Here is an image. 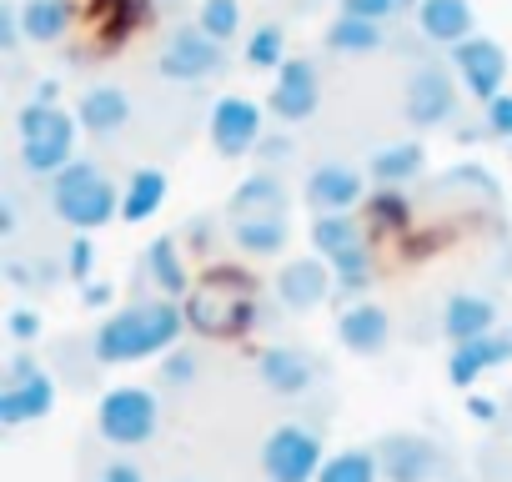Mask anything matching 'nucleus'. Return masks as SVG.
<instances>
[{
	"label": "nucleus",
	"instance_id": "obj_14",
	"mask_svg": "<svg viewBox=\"0 0 512 482\" xmlns=\"http://www.w3.org/2000/svg\"><path fill=\"white\" fill-rule=\"evenodd\" d=\"M51 407H56V377L46 367L21 382H0V427L41 422V417H51Z\"/></svg>",
	"mask_w": 512,
	"mask_h": 482
},
{
	"label": "nucleus",
	"instance_id": "obj_34",
	"mask_svg": "<svg viewBox=\"0 0 512 482\" xmlns=\"http://www.w3.org/2000/svg\"><path fill=\"white\" fill-rule=\"evenodd\" d=\"M196 26L216 41H236L241 36V0H201Z\"/></svg>",
	"mask_w": 512,
	"mask_h": 482
},
{
	"label": "nucleus",
	"instance_id": "obj_41",
	"mask_svg": "<svg viewBox=\"0 0 512 482\" xmlns=\"http://www.w3.org/2000/svg\"><path fill=\"white\" fill-rule=\"evenodd\" d=\"M256 161H267V166H287L292 161V136H262L256 141Z\"/></svg>",
	"mask_w": 512,
	"mask_h": 482
},
{
	"label": "nucleus",
	"instance_id": "obj_42",
	"mask_svg": "<svg viewBox=\"0 0 512 482\" xmlns=\"http://www.w3.org/2000/svg\"><path fill=\"white\" fill-rule=\"evenodd\" d=\"M211 236H216V226H211V216H191L186 221V247L201 257V252H211Z\"/></svg>",
	"mask_w": 512,
	"mask_h": 482
},
{
	"label": "nucleus",
	"instance_id": "obj_20",
	"mask_svg": "<svg viewBox=\"0 0 512 482\" xmlns=\"http://www.w3.org/2000/svg\"><path fill=\"white\" fill-rule=\"evenodd\" d=\"M497 327V302L482 297V292H452L447 307H442V337L457 347V342H472L482 332Z\"/></svg>",
	"mask_w": 512,
	"mask_h": 482
},
{
	"label": "nucleus",
	"instance_id": "obj_50",
	"mask_svg": "<svg viewBox=\"0 0 512 482\" xmlns=\"http://www.w3.org/2000/svg\"><path fill=\"white\" fill-rule=\"evenodd\" d=\"M166 6H176V0H166Z\"/></svg>",
	"mask_w": 512,
	"mask_h": 482
},
{
	"label": "nucleus",
	"instance_id": "obj_44",
	"mask_svg": "<svg viewBox=\"0 0 512 482\" xmlns=\"http://www.w3.org/2000/svg\"><path fill=\"white\" fill-rule=\"evenodd\" d=\"M96 482H146V472H141L136 462H121V457H116V462H106V467L96 472Z\"/></svg>",
	"mask_w": 512,
	"mask_h": 482
},
{
	"label": "nucleus",
	"instance_id": "obj_27",
	"mask_svg": "<svg viewBox=\"0 0 512 482\" xmlns=\"http://www.w3.org/2000/svg\"><path fill=\"white\" fill-rule=\"evenodd\" d=\"M231 241L246 257H282L287 247V216H236Z\"/></svg>",
	"mask_w": 512,
	"mask_h": 482
},
{
	"label": "nucleus",
	"instance_id": "obj_2",
	"mask_svg": "<svg viewBox=\"0 0 512 482\" xmlns=\"http://www.w3.org/2000/svg\"><path fill=\"white\" fill-rule=\"evenodd\" d=\"M181 307H186V327L196 337H211V342L246 337L256 327V282L231 267H216L186 292Z\"/></svg>",
	"mask_w": 512,
	"mask_h": 482
},
{
	"label": "nucleus",
	"instance_id": "obj_29",
	"mask_svg": "<svg viewBox=\"0 0 512 482\" xmlns=\"http://www.w3.org/2000/svg\"><path fill=\"white\" fill-rule=\"evenodd\" d=\"M422 166H427V151H422L417 141H392V146H382V151L367 161V176H372L377 186H407V181L422 176Z\"/></svg>",
	"mask_w": 512,
	"mask_h": 482
},
{
	"label": "nucleus",
	"instance_id": "obj_1",
	"mask_svg": "<svg viewBox=\"0 0 512 482\" xmlns=\"http://www.w3.org/2000/svg\"><path fill=\"white\" fill-rule=\"evenodd\" d=\"M186 327V307L176 297H156V302H131L121 312H111L96 337H91V352L101 367H126V362H146V357H161L181 342Z\"/></svg>",
	"mask_w": 512,
	"mask_h": 482
},
{
	"label": "nucleus",
	"instance_id": "obj_45",
	"mask_svg": "<svg viewBox=\"0 0 512 482\" xmlns=\"http://www.w3.org/2000/svg\"><path fill=\"white\" fill-rule=\"evenodd\" d=\"M81 302H86L91 312H101V307L116 302V287H106V282H86V287H81Z\"/></svg>",
	"mask_w": 512,
	"mask_h": 482
},
{
	"label": "nucleus",
	"instance_id": "obj_47",
	"mask_svg": "<svg viewBox=\"0 0 512 482\" xmlns=\"http://www.w3.org/2000/svg\"><path fill=\"white\" fill-rule=\"evenodd\" d=\"M16 221H21L16 196H0V236H16Z\"/></svg>",
	"mask_w": 512,
	"mask_h": 482
},
{
	"label": "nucleus",
	"instance_id": "obj_4",
	"mask_svg": "<svg viewBox=\"0 0 512 482\" xmlns=\"http://www.w3.org/2000/svg\"><path fill=\"white\" fill-rule=\"evenodd\" d=\"M161 427V402L151 387H111L96 402V432L111 447H141Z\"/></svg>",
	"mask_w": 512,
	"mask_h": 482
},
{
	"label": "nucleus",
	"instance_id": "obj_46",
	"mask_svg": "<svg viewBox=\"0 0 512 482\" xmlns=\"http://www.w3.org/2000/svg\"><path fill=\"white\" fill-rule=\"evenodd\" d=\"M31 372H41V362H36L31 352H16V357L6 362V382H21V377H31Z\"/></svg>",
	"mask_w": 512,
	"mask_h": 482
},
{
	"label": "nucleus",
	"instance_id": "obj_8",
	"mask_svg": "<svg viewBox=\"0 0 512 482\" xmlns=\"http://www.w3.org/2000/svg\"><path fill=\"white\" fill-rule=\"evenodd\" d=\"M267 136V121H262V106L251 96H221L211 106V146L221 161H246L256 156V141Z\"/></svg>",
	"mask_w": 512,
	"mask_h": 482
},
{
	"label": "nucleus",
	"instance_id": "obj_32",
	"mask_svg": "<svg viewBox=\"0 0 512 482\" xmlns=\"http://www.w3.org/2000/svg\"><path fill=\"white\" fill-rule=\"evenodd\" d=\"M367 231H407L412 226V201L402 196V186H377L367 201Z\"/></svg>",
	"mask_w": 512,
	"mask_h": 482
},
{
	"label": "nucleus",
	"instance_id": "obj_35",
	"mask_svg": "<svg viewBox=\"0 0 512 482\" xmlns=\"http://www.w3.org/2000/svg\"><path fill=\"white\" fill-rule=\"evenodd\" d=\"M66 282H76V287L96 282V241H91V231L71 236V247H66Z\"/></svg>",
	"mask_w": 512,
	"mask_h": 482
},
{
	"label": "nucleus",
	"instance_id": "obj_7",
	"mask_svg": "<svg viewBox=\"0 0 512 482\" xmlns=\"http://www.w3.org/2000/svg\"><path fill=\"white\" fill-rule=\"evenodd\" d=\"M457 71L447 66H417L407 91H402V116L417 126V131H437V126H452L457 121Z\"/></svg>",
	"mask_w": 512,
	"mask_h": 482
},
{
	"label": "nucleus",
	"instance_id": "obj_18",
	"mask_svg": "<svg viewBox=\"0 0 512 482\" xmlns=\"http://www.w3.org/2000/svg\"><path fill=\"white\" fill-rule=\"evenodd\" d=\"M256 372L277 397H307L317 387V357L302 347H267L256 357Z\"/></svg>",
	"mask_w": 512,
	"mask_h": 482
},
{
	"label": "nucleus",
	"instance_id": "obj_24",
	"mask_svg": "<svg viewBox=\"0 0 512 482\" xmlns=\"http://www.w3.org/2000/svg\"><path fill=\"white\" fill-rule=\"evenodd\" d=\"M21 26L31 46H56L71 36L76 26V6L71 0H21Z\"/></svg>",
	"mask_w": 512,
	"mask_h": 482
},
{
	"label": "nucleus",
	"instance_id": "obj_38",
	"mask_svg": "<svg viewBox=\"0 0 512 482\" xmlns=\"http://www.w3.org/2000/svg\"><path fill=\"white\" fill-rule=\"evenodd\" d=\"M482 136L512 146V96H507V91L492 96V101H482Z\"/></svg>",
	"mask_w": 512,
	"mask_h": 482
},
{
	"label": "nucleus",
	"instance_id": "obj_12",
	"mask_svg": "<svg viewBox=\"0 0 512 482\" xmlns=\"http://www.w3.org/2000/svg\"><path fill=\"white\" fill-rule=\"evenodd\" d=\"M332 292H337V277H332L327 257H297L277 277V302L292 312H312V307L332 302Z\"/></svg>",
	"mask_w": 512,
	"mask_h": 482
},
{
	"label": "nucleus",
	"instance_id": "obj_25",
	"mask_svg": "<svg viewBox=\"0 0 512 482\" xmlns=\"http://www.w3.org/2000/svg\"><path fill=\"white\" fill-rule=\"evenodd\" d=\"M382 46H387L382 21H367V16L342 11V16L327 26V51H332V56H372V51H382Z\"/></svg>",
	"mask_w": 512,
	"mask_h": 482
},
{
	"label": "nucleus",
	"instance_id": "obj_36",
	"mask_svg": "<svg viewBox=\"0 0 512 482\" xmlns=\"http://www.w3.org/2000/svg\"><path fill=\"white\" fill-rule=\"evenodd\" d=\"M196 372H201V352L196 347H171V352H161V387H186V382H196Z\"/></svg>",
	"mask_w": 512,
	"mask_h": 482
},
{
	"label": "nucleus",
	"instance_id": "obj_39",
	"mask_svg": "<svg viewBox=\"0 0 512 482\" xmlns=\"http://www.w3.org/2000/svg\"><path fill=\"white\" fill-rule=\"evenodd\" d=\"M56 116H61V106H46V101H36V96H31V106H26V111L16 116V131H21V141L41 136V131H46V126H51Z\"/></svg>",
	"mask_w": 512,
	"mask_h": 482
},
{
	"label": "nucleus",
	"instance_id": "obj_31",
	"mask_svg": "<svg viewBox=\"0 0 512 482\" xmlns=\"http://www.w3.org/2000/svg\"><path fill=\"white\" fill-rule=\"evenodd\" d=\"M317 482H382L377 447H347V452H332V457L322 462Z\"/></svg>",
	"mask_w": 512,
	"mask_h": 482
},
{
	"label": "nucleus",
	"instance_id": "obj_17",
	"mask_svg": "<svg viewBox=\"0 0 512 482\" xmlns=\"http://www.w3.org/2000/svg\"><path fill=\"white\" fill-rule=\"evenodd\" d=\"M337 342L347 347V352H357V357H377V352H387V342H392V317L377 307V302H347L342 307V317H337Z\"/></svg>",
	"mask_w": 512,
	"mask_h": 482
},
{
	"label": "nucleus",
	"instance_id": "obj_49",
	"mask_svg": "<svg viewBox=\"0 0 512 482\" xmlns=\"http://www.w3.org/2000/svg\"><path fill=\"white\" fill-rule=\"evenodd\" d=\"M36 101L56 106V101H61V81H41V86H36Z\"/></svg>",
	"mask_w": 512,
	"mask_h": 482
},
{
	"label": "nucleus",
	"instance_id": "obj_19",
	"mask_svg": "<svg viewBox=\"0 0 512 482\" xmlns=\"http://www.w3.org/2000/svg\"><path fill=\"white\" fill-rule=\"evenodd\" d=\"M472 31H477V21H472L467 0H422V6H417V36H422L427 46L452 51V46L467 41Z\"/></svg>",
	"mask_w": 512,
	"mask_h": 482
},
{
	"label": "nucleus",
	"instance_id": "obj_30",
	"mask_svg": "<svg viewBox=\"0 0 512 482\" xmlns=\"http://www.w3.org/2000/svg\"><path fill=\"white\" fill-rule=\"evenodd\" d=\"M332 277H337V302H357L372 282H377V262H372V252H367V241L362 247H352V252H342V257H332Z\"/></svg>",
	"mask_w": 512,
	"mask_h": 482
},
{
	"label": "nucleus",
	"instance_id": "obj_9",
	"mask_svg": "<svg viewBox=\"0 0 512 482\" xmlns=\"http://www.w3.org/2000/svg\"><path fill=\"white\" fill-rule=\"evenodd\" d=\"M452 71H457V81H462V91L472 96V101H492V96H502V81H507V51L492 41V36H467V41H457L452 51Z\"/></svg>",
	"mask_w": 512,
	"mask_h": 482
},
{
	"label": "nucleus",
	"instance_id": "obj_43",
	"mask_svg": "<svg viewBox=\"0 0 512 482\" xmlns=\"http://www.w3.org/2000/svg\"><path fill=\"white\" fill-rule=\"evenodd\" d=\"M11 337H16L21 347L36 342V337H41V317H36L31 307H16V312H11Z\"/></svg>",
	"mask_w": 512,
	"mask_h": 482
},
{
	"label": "nucleus",
	"instance_id": "obj_13",
	"mask_svg": "<svg viewBox=\"0 0 512 482\" xmlns=\"http://www.w3.org/2000/svg\"><path fill=\"white\" fill-rule=\"evenodd\" d=\"M76 126H81V121L61 111L41 136L21 141V166H26L31 176H46V181H51V176H61V171L76 161Z\"/></svg>",
	"mask_w": 512,
	"mask_h": 482
},
{
	"label": "nucleus",
	"instance_id": "obj_15",
	"mask_svg": "<svg viewBox=\"0 0 512 482\" xmlns=\"http://www.w3.org/2000/svg\"><path fill=\"white\" fill-rule=\"evenodd\" d=\"M502 362H512V332H497V327H492V332H482V337L452 347V357H447V382L467 392L482 372H492V367H502Z\"/></svg>",
	"mask_w": 512,
	"mask_h": 482
},
{
	"label": "nucleus",
	"instance_id": "obj_3",
	"mask_svg": "<svg viewBox=\"0 0 512 482\" xmlns=\"http://www.w3.org/2000/svg\"><path fill=\"white\" fill-rule=\"evenodd\" d=\"M51 211L71 226V231H96L106 221L121 216V191L106 181V171L96 161H71L61 176H51Z\"/></svg>",
	"mask_w": 512,
	"mask_h": 482
},
{
	"label": "nucleus",
	"instance_id": "obj_28",
	"mask_svg": "<svg viewBox=\"0 0 512 482\" xmlns=\"http://www.w3.org/2000/svg\"><path fill=\"white\" fill-rule=\"evenodd\" d=\"M362 241H367V231L357 226L352 211H317V216H312V252H317V257L332 262V257L362 247Z\"/></svg>",
	"mask_w": 512,
	"mask_h": 482
},
{
	"label": "nucleus",
	"instance_id": "obj_21",
	"mask_svg": "<svg viewBox=\"0 0 512 482\" xmlns=\"http://www.w3.org/2000/svg\"><path fill=\"white\" fill-rule=\"evenodd\" d=\"M226 211H231V221L236 216H287V186H282V176L272 166L241 176V186L231 191Z\"/></svg>",
	"mask_w": 512,
	"mask_h": 482
},
{
	"label": "nucleus",
	"instance_id": "obj_26",
	"mask_svg": "<svg viewBox=\"0 0 512 482\" xmlns=\"http://www.w3.org/2000/svg\"><path fill=\"white\" fill-rule=\"evenodd\" d=\"M166 191H171L166 171H156V166H141V171H131V181H126V191H121V221H131V226L151 221V216L161 211Z\"/></svg>",
	"mask_w": 512,
	"mask_h": 482
},
{
	"label": "nucleus",
	"instance_id": "obj_11",
	"mask_svg": "<svg viewBox=\"0 0 512 482\" xmlns=\"http://www.w3.org/2000/svg\"><path fill=\"white\" fill-rule=\"evenodd\" d=\"M377 462H382V482H432L447 457L422 432H387L377 437Z\"/></svg>",
	"mask_w": 512,
	"mask_h": 482
},
{
	"label": "nucleus",
	"instance_id": "obj_37",
	"mask_svg": "<svg viewBox=\"0 0 512 482\" xmlns=\"http://www.w3.org/2000/svg\"><path fill=\"white\" fill-rule=\"evenodd\" d=\"M417 6L422 0H342V11H352V16H367V21H392V16H417Z\"/></svg>",
	"mask_w": 512,
	"mask_h": 482
},
{
	"label": "nucleus",
	"instance_id": "obj_16",
	"mask_svg": "<svg viewBox=\"0 0 512 482\" xmlns=\"http://www.w3.org/2000/svg\"><path fill=\"white\" fill-rule=\"evenodd\" d=\"M302 196H307L312 211H357V201H367L362 171H352L347 161H322V166L307 176Z\"/></svg>",
	"mask_w": 512,
	"mask_h": 482
},
{
	"label": "nucleus",
	"instance_id": "obj_5",
	"mask_svg": "<svg viewBox=\"0 0 512 482\" xmlns=\"http://www.w3.org/2000/svg\"><path fill=\"white\" fill-rule=\"evenodd\" d=\"M231 56H226V41L206 36L201 26H181L166 36L161 56H156V71L166 81H181V86H206L216 76H226Z\"/></svg>",
	"mask_w": 512,
	"mask_h": 482
},
{
	"label": "nucleus",
	"instance_id": "obj_40",
	"mask_svg": "<svg viewBox=\"0 0 512 482\" xmlns=\"http://www.w3.org/2000/svg\"><path fill=\"white\" fill-rule=\"evenodd\" d=\"M26 41V26H21V0H0V51H16Z\"/></svg>",
	"mask_w": 512,
	"mask_h": 482
},
{
	"label": "nucleus",
	"instance_id": "obj_10",
	"mask_svg": "<svg viewBox=\"0 0 512 482\" xmlns=\"http://www.w3.org/2000/svg\"><path fill=\"white\" fill-rule=\"evenodd\" d=\"M267 106H272V116H277L282 126L312 121L317 106H322V76H317V66H312L307 56H287L282 71H277V81H272Z\"/></svg>",
	"mask_w": 512,
	"mask_h": 482
},
{
	"label": "nucleus",
	"instance_id": "obj_22",
	"mask_svg": "<svg viewBox=\"0 0 512 482\" xmlns=\"http://www.w3.org/2000/svg\"><path fill=\"white\" fill-rule=\"evenodd\" d=\"M141 272H146V282L156 287V297H176V302H186V292L196 287L191 272H186V262H181L176 236H156V241H151Z\"/></svg>",
	"mask_w": 512,
	"mask_h": 482
},
{
	"label": "nucleus",
	"instance_id": "obj_6",
	"mask_svg": "<svg viewBox=\"0 0 512 482\" xmlns=\"http://www.w3.org/2000/svg\"><path fill=\"white\" fill-rule=\"evenodd\" d=\"M322 437L302 422H282L267 442H262V472L267 482H317L322 472Z\"/></svg>",
	"mask_w": 512,
	"mask_h": 482
},
{
	"label": "nucleus",
	"instance_id": "obj_33",
	"mask_svg": "<svg viewBox=\"0 0 512 482\" xmlns=\"http://www.w3.org/2000/svg\"><path fill=\"white\" fill-rule=\"evenodd\" d=\"M287 61V31L282 26H256L246 41V66L251 71H282Z\"/></svg>",
	"mask_w": 512,
	"mask_h": 482
},
{
	"label": "nucleus",
	"instance_id": "obj_48",
	"mask_svg": "<svg viewBox=\"0 0 512 482\" xmlns=\"http://www.w3.org/2000/svg\"><path fill=\"white\" fill-rule=\"evenodd\" d=\"M467 417L472 422H497V402L492 397H467Z\"/></svg>",
	"mask_w": 512,
	"mask_h": 482
},
{
	"label": "nucleus",
	"instance_id": "obj_23",
	"mask_svg": "<svg viewBox=\"0 0 512 482\" xmlns=\"http://www.w3.org/2000/svg\"><path fill=\"white\" fill-rule=\"evenodd\" d=\"M76 121L86 136H116L131 121V96L121 86H91L76 106Z\"/></svg>",
	"mask_w": 512,
	"mask_h": 482
}]
</instances>
